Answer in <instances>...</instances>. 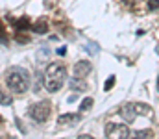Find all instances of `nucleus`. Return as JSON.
Returning a JSON list of instances; mask_svg holds the SVG:
<instances>
[{
  "mask_svg": "<svg viewBox=\"0 0 159 139\" xmlns=\"http://www.w3.org/2000/svg\"><path fill=\"white\" fill-rule=\"evenodd\" d=\"M65 78H67V71H65V65L59 63V61H54L46 67L44 71V89L48 93H56L61 89V86L65 84Z\"/></svg>",
  "mask_w": 159,
  "mask_h": 139,
  "instance_id": "obj_1",
  "label": "nucleus"
},
{
  "mask_svg": "<svg viewBox=\"0 0 159 139\" xmlns=\"http://www.w3.org/2000/svg\"><path fill=\"white\" fill-rule=\"evenodd\" d=\"M6 84H7V87L11 89L13 93H24L28 91V86H30V78H28V72L24 71V69H11V71H7V74H6Z\"/></svg>",
  "mask_w": 159,
  "mask_h": 139,
  "instance_id": "obj_2",
  "label": "nucleus"
},
{
  "mask_svg": "<svg viewBox=\"0 0 159 139\" xmlns=\"http://www.w3.org/2000/svg\"><path fill=\"white\" fill-rule=\"evenodd\" d=\"M30 115H32V119L37 121V123L48 121V117H50V104H48V102H37V104H34V106L30 108Z\"/></svg>",
  "mask_w": 159,
  "mask_h": 139,
  "instance_id": "obj_3",
  "label": "nucleus"
},
{
  "mask_svg": "<svg viewBox=\"0 0 159 139\" xmlns=\"http://www.w3.org/2000/svg\"><path fill=\"white\" fill-rule=\"evenodd\" d=\"M129 130L126 124H107L106 126V137L107 139H128Z\"/></svg>",
  "mask_w": 159,
  "mask_h": 139,
  "instance_id": "obj_4",
  "label": "nucleus"
},
{
  "mask_svg": "<svg viewBox=\"0 0 159 139\" xmlns=\"http://www.w3.org/2000/svg\"><path fill=\"white\" fill-rule=\"evenodd\" d=\"M91 69H93V67H91V63H89V61H85V59L78 61V63L74 65V78H80V80H81V78H85V76L91 72Z\"/></svg>",
  "mask_w": 159,
  "mask_h": 139,
  "instance_id": "obj_5",
  "label": "nucleus"
},
{
  "mask_svg": "<svg viewBox=\"0 0 159 139\" xmlns=\"http://www.w3.org/2000/svg\"><path fill=\"white\" fill-rule=\"evenodd\" d=\"M120 115L124 117L126 123H133V121H135V115H137V111H135V104H133V102L124 104V106L120 108Z\"/></svg>",
  "mask_w": 159,
  "mask_h": 139,
  "instance_id": "obj_6",
  "label": "nucleus"
},
{
  "mask_svg": "<svg viewBox=\"0 0 159 139\" xmlns=\"http://www.w3.org/2000/svg\"><path fill=\"white\" fill-rule=\"evenodd\" d=\"M78 121H80V115H76V113H63V115H59L57 124H59V126H63V128H67V126L76 124Z\"/></svg>",
  "mask_w": 159,
  "mask_h": 139,
  "instance_id": "obj_7",
  "label": "nucleus"
},
{
  "mask_svg": "<svg viewBox=\"0 0 159 139\" xmlns=\"http://www.w3.org/2000/svg\"><path fill=\"white\" fill-rule=\"evenodd\" d=\"M135 111H137V115H143V117H152V113H154L152 108L143 102H135Z\"/></svg>",
  "mask_w": 159,
  "mask_h": 139,
  "instance_id": "obj_8",
  "label": "nucleus"
},
{
  "mask_svg": "<svg viewBox=\"0 0 159 139\" xmlns=\"http://www.w3.org/2000/svg\"><path fill=\"white\" fill-rule=\"evenodd\" d=\"M32 30H34L35 34H46V32H48V24L41 19V21H37V22L32 26Z\"/></svg>",
  "mask_w": 159,
  "mask_h": 139,
  "instance_id": "obj_9",
  "label": "nucleus"
},
{
  "mask_svg": "<svg viewBox=\"0 0 159 139\" xmlns=\"http://www.w3.org/2000/svg\"><path fill=\"white\" fill-rule=\"evenodd\" d=\"M148 136H150L148 130H135V132H129L128 139H146Z\"/></svg>",
  "mask_w": 159,
  "mask_h": 139,
  "instance_id": "obj_10",
  "label": "nucleus"
},
{
  "mask_svg": "<svg viewBox=\"0 0 159 139\" xmlns=\"http://www.w3.org/2000/svg\"><path fill=\"white\" fill-rule=\"evenodd\" d=\"M70 87H72V89H78V91H85V89H87V86H85L80 78H74V80H72Z\"/></svg>",
  "mask_w": 159,
  "mask_h": 139,
  "instance_id": "obj_11",
  "label": "nucleus"
},
{
  "mask_svg": "<svg viewBox=\"0 0 159 139\" xmlns=\"http://www.w3.org/2000/svg\"><path fill=\"white\" fill-rule=\"evenodd\" d=\"M0 104H4V106H9V104H11V98H9V95L2 89V86H0Z\"/></svg>",
  "mask_w": 159,
  "mask_h": 139,
  "instance_id": "obj_12",
  "label": "nucleus"
},
{
  "mask_svg": "<svg viewBox=\"0 0 159 139\" xmlns=\"http://www.w3.org/2000/svg\"><path fill=\"white\" fill-rule=\"evenodd\" d=\"M93 98H85L83 102H81V106H80V113H83V111H87V109H91L93 108Z\"/></svg>",
  "mask_w": 159,
  "mask_h": 139,
  "instance_id": "obj_13",
  "label": "nucleus"
},
{
  "mask_svg": "<svg viewBox=\"0 0 159 139\" xmlns=\"http://www.w3.org/2000/svg\"><path fill=\"white\" fill-rule=\"evenodd\" d=\"M113 86H115V76H109V78H107V82L104 84V91H109Z\"/></svg>",
  "mask_w": 159,
  "mask_h": 139,
  "instance_id": "obj_14",
  "label": "nucleus"
},
{
  "mask_svg": "<svg viewBox=\"0 0 159 139\" xmlns=\"http://www.w3.org/2000/svg\"><path fill=\"white\" fill-rule=\"evenodd\" d=\"M44 58H48V50L41 48V50H39V56H37V61H39V63H43V61H44Z\"/></svg>",
  "mask_w": 159,
  "mask_h": 139,
  "instance_id": "obj_15",
  "label": "nucleus"
},
{
  "mask_svg": "<svg viewBox=\"0 0 159 139\" xmlns=\"http://www.w3.org/2000/svg\"><path fill=\"white\" fill-rule=\"evenodd\" d=\"M85 50L87 52H98V45L96 43H87L85 45Z\"/></svg>",
  "mask_w": 159,
  "mask_h": 139,
  "instance_id": "obj_16",
  "label": "nucleus"
},
{
  "mask_svg": "<svg viewBox=\"0 0 159 139\" xmlns=\"http://www.w3.org/2000/svg\"><path fill=\"white\" fill-rule=\"evenodd\" d=\"M148 7H150V9H157L159 7V0H148Z\"/></svg>",
  "mask_w": 159,
  "mask_h": 139,
  "instance_id": "obj_17",
  "label": "nucleus"
},
{
  "mask_svg": "<svg viewBox=\"0 0 159 139\" xmlns=\"http://www.w3.org/2000/svg\"><path fill=\"white\" fill-rule=\"evenodd\" d=\"M65 52H67V48H65V46H61V48H57V54H59V56H65Z\"/></svg>",
  "mask_w": 159,
  "mask_h": 139,
  "instance_id": "obj_18",
  "label": "nucleus"
},
{
  "mask_svg": "<svg viewBox=\"0 0 159 139\" xmlns=\"http://www.w3.org/2000/svg\"><path fill=\"white\" fill-rule=\"evenodd\" d=\"M78 139H94V137H91V136H80Z\"/></svg>",
  "mask_w": 159,
  "mask_h": 139,
  "instance_id": "obj_19",
  "label": "nucleus"
},
{
  "mask_svg": "<svg viewBox=\"0 0 159 139\" xmlns=\"http://www.w3.org/2000/svg\"><path fill=\"white\" fill-rule=\"evenodd\" d=\"M157 89H159V78H157Z\"/></svg>",
  "mask_w": 159,
  "mask_h": 139,
  "instance_id": "obj_20",
  "label": "nucleus"
}]
</instances>
